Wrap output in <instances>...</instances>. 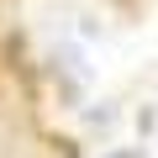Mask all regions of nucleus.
I'll return each mask as SVG.
<instances>
[{
    "label": "nucleus",
    "mask_w": 158,
    "mask_h": 158,
    "mask_svg": "<svg viewBox=\"0 0 158 158\" xmlns=\"http://www.w3.org/2000/svg\"><path fill=\"white\" fill-rule=\"evenodd\" d=\"M111 158H148L142 148H121V153H111Z\"/></svg>",
    "instance_id": "obj_1"
}]
</instances>
